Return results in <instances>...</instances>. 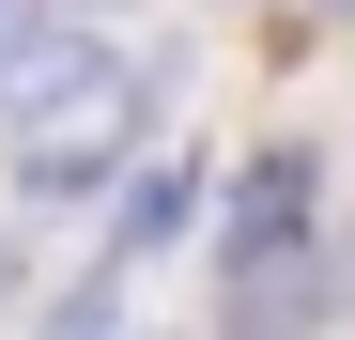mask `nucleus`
Instances as JSON below:
<instances>
[{"mask_svg": "<svg viewBox=\"0 0 355 340\" xmlns=\"http://www.w3.org/2000/svg\"><path fill=\"white\" fill-rule=\"evenodd\" d=\"M139 124H155V62L108 46V31H46V46L0 62V186H16L31 216L93 201L108 170L139 155Z\"/></svg>", "mask_w": 355, "mask_h": 340, "instance_id": "1", "label": "nucleus"}, {"mask_svg": "<svg viewBox=\"0 0 355 340\" xmlns=\"http://www.w3.org/2000/svg\"><path fill=\"white\" fill-rule=\"evenodd\" d=\"M186 232V170H139V216H124V248H170Z\"/></svg>", "mask_w": 355, "mask_h": 340, "instance_id": "3", "label": "nucleus"}, {"mask_svg": "<svg viewBox=\"0 0 355 340\" xmlns=\"http://www.w3.org/2000/svg\"><path fill=\"white\" fill-rule=\"evenodd\" d=\"M309 201H324V170L293 155V139L232 170V232H216V263H232V294H263V278H293V263H309Z\"/></svg>", "mask_w": 355, "mask_h": 340, "instance_id": "2", "label": "nucleus"}]
</instances>
